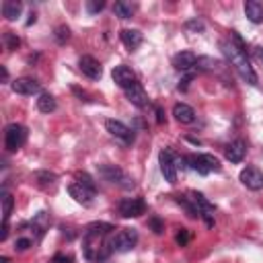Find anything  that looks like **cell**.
Masks as SVG:
<instances>
[{"instance_id":"1","label":"cell","mask_w":263,"mask_h":263,"mask_svg":"<svg viewBox=\"0 0 263 263\" xmlns=\"http://www.w3.org/2000/svg\"><path fill=\"white\" fill-rule=\"evenodd\" d=\"M222 51H224L226 60L230 62V66L240 74L242 80H247L249 84H257V74L251 68V64L247 60L245 45H242V41H240V37L236 33H232V39L222 41Z\"/></svg>"},{"instance_id":"2","label":"cell","mask_w":263,"mask_h":263,"mask_svg":"<svg viewBox=\"0 0 263 263\" xmlns=\"http://www.w3.org/2000/svg\"><path fill=\"white\" fill-rule=\"evenodd\" d=\"M99 173H101V177H105V181H109L113 185H119L123 189L134 187V179L123 168H119L117 164H101L99 166Z\"/></svg>"},{"instance_id":"3","label":"cell","mask_w":263,"mask_h":263,"mask_svg":"<svg viewBox=\"0 0 263 263\" xmlns=\"http://www.w3.org/2000/svg\"><path fill=\"white\" fill-rule=\"evenodd\" d=\"M27 142V127L21 123H10L4 129V146L8 152L18 150L23 144Z\"/></svg>"},{"instance_id":"4","label":"cell","mask_w":263,"mask_h":263,"mask_svg":"<svg viewBox=\"0 0 263 263\" xmlns=\"http://www.w3.org/2000/svg\"><path fill=\"white\" fill-rule=\"evenodd\" d=\"M138 242V232L134 228H123L119 230L111 240H109V247L111 251H117V253H127L136 247Z\"/></svg>"},{"instance_id":"5","label":"cell","mask_w":263,"mask_h":263,"mask_svg":"<svg viewBox=\"0 0 263 263\" xmlns=\"http://www.w3.org/2000/svg\"><path fill=\"white\" fill-rule=\"evenodd\" d=\"M158 162H160V173H162V177H164L171 185L177 183V160H175V154H173L171 150H160Z\"/></svg>"},{"instance_id":"6","label":"cell","mask_w":263,"mask_h":263,"mask_svg":"<svg viewBox=\"0 0 263 263\" xmlns=\"http://www.w3.org/2000/svg\"><path fill=\"white\" fill-rule=\"evenodd\" d=\"M146 212V203L142 197H125L119 201V214L123 218H138Z\"/></svg>"},{"instance_id":"7","label":"cell","mask_w":263,"mask_h":263,"mask_svg":"<svg viewBox=\"0 0 263 263\" xmlns=\"http://www.w3.org/2000/svg\"><path fill=\"white\" fill-rule=\"evenodd\" d=\"M189 199H191V201L195 203V208L199 210V216L205 218L208 226H212V224H214V220H212V216H214V203L208 201V197H205L203 193H199V191H189Z\"/></svg>"},{"instance_id":"8","label":"cell","mask_w":263,"mask_h":263,"mask_svg":"<svg viewBox=\"0 0 263 263\" xmlns=\"http://www.w3.org/2000/svg\"><path fill=\"white\" fill-rule=\"evenodd\" d=\"M240 183L247 187V189H253V191H259L263 187V173L257 168V166H247L240 171Z\"/></svg>"},{"instance_id":"9","label":"cell","mask_w":263,"mask_h":263,"mask_svg":"<svg viewBox=\"0 0 263 263\" xmlns=\"http://www.w3.org/2000/svg\"><path fill=\"white\" fill-rule=\"evenodd\" d=\"M105 127H107V132H109L113 138H119V140L125 142V144H129V142L134 140V132H132L125 123H121L119 119H107V121H105Z\"/></svg>"},{"instance_id":"10","label":"cell","mask_w":263,"mask_h":263,"mask_svg":"<svg viewBox=\"0 0 263 263\" xmlns=\"http://www.w3.org/2000/svg\"><path fill=\"white\" fill-rule=\"evenodd\" d=\"M111 76H113V82H115L117 86H121L123 90H125V88H129V86L136 82V74H134V72H132V68H127L125 64L115 66V68H113V72H111Z\"/></svg>"},{"instance_id":"11","label":"cell","mask_w":263,"mask_h":263,"mask_svg":"<svg viewBox=\"0 0 263 263\" xmlns=\"http://www.w3.org/2000/svg\"><path fill=\"white\" fill-rule=\"evenodd\" d=\"M12 90L16 92V95H25V97H33V95H37V92H41V86H39V82L35 80V78H16L14 82H12Z\"/></svg>"},{"instance_id":"12","label":"cell","mask_w":263,"mask_h":263,"mask_svg":"<svg viewBox=\"0 0 263 263\" xmlns=\"http://www.w3.org/2000/svg\"><path fill=\"white\" fill-rule=\"evenodd\" d=\"M78 66H80V72H82L84 76L92 78V80H99V78L103 76V68H101V64H99L92 55H82L80 62H78Z\"/></svg>"},{"instance_id":"13","label":"cell","mask_w":263,"mask_h":263,"mask_svg":"<svg viewBox=\"0 0 263 263\" xmlns=\"http://www.w3.org/2000/svg\"><path fill=\"white\" fill-rule=\"evenodd\" d=\"M68 193H70L78 203H82V205H90V203H92V197H95V191L88 189V187L82 185V183H72V185L68 187Z\"/></svg>"},{"instance_id":"14","label":"cell","mask_w":263,"mask_h":263,"mask_svg":"<svg viewBox=\"0 0 263 263\" xmlns=\"http://www.w3.org/2000/svg\"><path fill=\"white\" fill-rule=\"evenodd\" d=\"M125 97H127V101L132 103V105H136V107H146L148 105V95H146V90H144V86L136 80L129 88H125Z\"/></svg>"},{"instance_id":"15","label":"cell","mask_w":263,"mask_h":263,"mask_svg":"<svg viewBox=\"0 0 263 263\" xmlns=\"http://www.w3.org/2000/svg\"><path fill=\"white\" fill-rule=\"evenodd\" d=\"M195 64H197V58H195L193 51H179V53L173 58V66H175L177 70H181V72L191 70Z\"/></svg>"},{"instance_id":"16","label":"cell","mask_w":263,"mask_h":263,"mask_svg":"<svg viewBox=\"0 0 263 263\" xmlns=\"http://www.w3.org/2000/svg\"><path fill=\"white\" fill-rule=\"evenodd\" d=\"M173 115H175V119L179 123H193L195 121V111L187 103H177L173 107Z\"/></svg>"},{"instance_id":"17","label":"cell","mask_w":263,"mask_h":263,"mask_svg":"<svg viewBox=\"0 0 263 263\" xmlns=\"http://www.w3.org/2000/svg\"><path fill=\"white\" fill-rule=\"evenodd\" d=\"M245 152H247V144L245 140H234L226 146V158L230 162H240L245 158Z\"/></svg>"},{"instance_id":"18","label":"cell","mask_w":263,"mask_h":263,"mask_svg":"<svg viewBox=\"0 0 263 263\" xmlns=\"http://www.w3.org/2000/svg\"><path fill=\"white\" fill-rule=\"evenodd\" d=\"M245 14L251 23H263V4L257 0H247L245 2Z\"/></svg>"},{"instance_id":"19","label":"cell","mask_w":263,"mask_h":263,"mask_svg":"<svg viewBox=\"0 0 263 263\" xmlns=\"http://www.w3.org/2000/svg\"><path fill=\"white\" fill-rule=\"evenodd\" d=\"M119 37H121V41L127 49H136L142 43V33L138 29H121Z\"/></svg>"},{"instance_id":"20","label":"cell","mask_w":263,"mask_h":263,"mask_svg":"<svg viewBox=\"0 0 263 263\" xmlns=\"http://www.w3.org/2000/svg\"><path fill=\"white\" fill-rule=\"evenodd\" d=\"M21 10H23V4L16 2V0H6L2 4V14L8 18V21H16L21 16Z\"/></svg>"},{"instance_id":"21","label":"cell","mask_w":263,"mask_h":263,"mask_svg":"<svg viewBox=\"0 0 263 263\" xmlns=\"http://www.w3.org/2000/svg\"><path fill=\"white\" fill-rule=\"evenodd\" d=\"M185 160L189 162V168L197 171L199 175H208V173H210V168H208V164H205V160H203V154H189Z\"/></svg>"},{"instance_id":"22","label":"cell","mask_w":263,"mask_h":263,"mask_svg":"<svg viewBox=\"0 0 263 263\" xmlns=\"http://www.w3.org/2000/svg\"><path fill=\"white\" fill-rule=\"evenodd\" d=\"M55 99L49 95V92H41L39 95V99H37V109L41 111V113H51V111H55Z\"/></svg>"},{"instance_id":"23","label":"cell","mask_w":263,"mask_h":263,"mask_svg":"<svg viewBox=\"0 0 263 263\" xmlns=\"http://www.w3.org/2000/svg\"><path fill=\"white\" fill-rule=\"evenodd\" d=\"M113 12H115L119 18H132V16H134V6H132L129 2L119 0V2L113 4Z\"/></svg>"},{"instance_id":"24","label":"cell","mask_w":263,"mask_h":263,"mask_svg":"<svg viewBox=\"0 0 263 263\" xmlns=\"http://www.w3.org/2000/svg\"><path fill=\"white\" fill-rule=\"evenodd\" d=\"M12 205H14L12 195H10L8 191H2V218H4V220H8V216H10V212H12Z\"/></svg>"},{"instance_id":"25","label":"cell","mask_w":263,"mask_h":263,"mask_svg":"<svg viewBox=\"0 0 263 263\" xmlns=\"http://www.w3.org/2000/svg\"><path fill=\"white\" fill-rule=\"evenodd\" d=\"M55 175L53 173H47V171H39L37 173V181H39V185L41 187H51V185H55Z\"/></svg>"},{"instance_id":"26","label":"cell","mask_w":263,"mask_h":263,"mask_svg":"<svg viewBox=\"0 0 263 263\" xmlns=\"http://www.w3.org/2000/svg\"><path fill=\"white\" fill-rule=\"evenodd\" d=\"M33 228L37 230L39 236L45 232V228H47V216H45V212H39V214L33 218Z\"/></svg>"},{"instance_id":"27","label":"cell","mask_w":263,"mask_h":263,"mask_svg":"<svg viewBox=\"0 0 263 263\" xmlns=\"http://www.w3.org/2000/svg\"><path fill=\"white\" fill-rule=\"evenodd\" d=\"M4 41H6V49H8V51H14V49L18 47V43H21L18 37H16L14 33H10V31L4 33Z\"/></svg>"},{"instance_id":"28","label":"cell","mask_w":263,"mask_h":263,"mask_svg":"<svg viewBox=\"0 0 263 263\" xmlns=\"http://www.w3.org/2000/svg\"><path fill=\"white\" fill-rule=\"evenodd\" d=\"M195 66H199V68H203V70H216L220 64L216 62V60H212V58H197V64Z\"/></svg>"},{"instance_id":"29","label":"cell","mask_w":263,"mask_h":263,"mask_svg":"<svg viewBox=\"0 0 263 263\" xmlns=\"http://www.w3.org/2000/svg\"><path fill=\"white\" fill-rule=\"evenodd\" d=\"M203 160H205V164H208V168L210 171H220L222 168V164H220V160L216 158V156H212V154H203Z\"/></svg>"},{"instance_id":"30","label":"cell","mask_w":263,"mask_h":263,"mask_svg":"<svg viewBox=\"0 0 263 263\" xmlns=\"http://www.w3.org/2000/svg\"><path fill=\"white\" fill-rule=\"evenodd\" d=\"M105 8V2L103 0H90V2H86V10L90 12V14H97V12H101Z\"/></svg>"},{"instance_id":"31","label":"cell","mask_w":263,"mask_h":263,"mask_svg":"<svg viewBox=\"0 0 263 263\" xmlns=\"http://www.w3.org/2000/svg\"><path fill=\"white\" fill-rule=\"evenodd\" d=\"M185 29H187V31H193V33H201V31H203V23L197 21V18H193V21H187V23H185Z\"/></svg>"},{"instance_id":"32","label":"cell","mask_w":263,"mask_h":263,"mask_svg":"<svg viewBox=\"0 0 263 263\" xmlns=\"http://www.w3.org/2000/svg\"><path fill=\"white\" fill-rule=\"evenodd\" d=\"M148 224H150V228L154 230V234H162V230H164V226H162V222H160V218H156V216H152V218L148 220Z\"/></svg>"},{"instance_id":"33","label":"cell","mask_w":263,"mask_h":263,"mask_svg":"<svg viewBox=\"0 0 263 263\" xmlns=\"http://www.w3.org/2000/svg\"><path fill=\"white\" fill-rule=\"evenodd\" d=\"M76 177H78V183H82V185H86L88 189H92V191H97V189H95V183H92V179H90V177H88L86 173H78Z\"/></svg>"},{"instance_id":"34","label":"cell","mask_w":263,"mask_h":263,"mask_svg":"<svg viewBox=\"0 0 263 263\" xmlns=\"http://www.w3.org/2000/svg\"><path fill=\"white\" fill-rule=\"evenodd\" d=\"M177 242H179V245H187V242H189V232H187L185 228H181V230L177 232Z\"/></svg>"},{"instance_id":"35","label":"cell","mask_w":263,"mask_h":263,"mask_svg":"<svg viewBox=\"0 0 263 263\" xmlns=\"http://www.w3.org/2000/svg\"><path fill=\"white\" fill-rule=\"evenodd\" d=\"M31 247V240L29 238H18L16 242H14V249H18V251H27Z\"/></svg>"},{"instance_id":"36","label":"cell","mask_w":263,"mask_h":263,"mask_svg":"<svg viewBox=\"0 0 263 263\" xmlns=\"http://www.w3.org/2000/svg\"><path fill=\"white\" fill-rule=\"evenodd\" d=\"M49 263H72V257H70V255H62V253H58Z\"/></svg>"},{"instance_id":"37","label":"cell","mask_w":263,"mask_h":263,"mask_svg":"<svg viewBox=\"0 0 263 263\" xmlns=\"http://www.w3.org/2000/svg\"><path fill=\"white\" fill-rule=\"evenodd\" d=\"M68 35H70V29L68 27H58V41L62 43L64 39H68Z\"/></svg>"},{"instance_id":"38","label":"cell","mask_w":263,"mask_h":263,"mask_svg":"<svg viewBox=\"0 0 263 263\" xmlns=\"http://www.w3.org/2000/svg\"><path fill=\"white\" fill-rule=\"evenodd\" d=\"M6 236H8V220H4V222H2V232H0V240H6Z\"/></svg>"},{"instance_id":"39","label":"cell","mask_w":263,"mask_h":263,"mask_svg":"<svg viewBox=\"0 0 263 263\" xmlns=\"http://www.w3.org/2000/svg\"><path fill=\"white\" fill-rule=\"evenodd\" d=\"M255 55H257L259 62H263V47H257V49H255Z\"/></svg>"},{"instance_id":"40","label":"cell","mask_w":263,"mask_h":263,"mask_svg":"<svg viewBox=\"0 0 263 263\" xmlns=\"http://www.w3.org/2000/svg\"><path fill=\"white\" fill-rule=\"evenodd\" d=\"M2 78H4V80H8V70H6L4 66H2Z\"/></svg>"},{"instance_id":"41","label":"cell","mask_w":263,"mask_h":263,"mask_svg":"<svg viewBox=\"0 0 263 263\" xmlns=\"http://www.w3.org/2000/svg\"><path fill=\"white\" fill-rule=\"evenodd\" d=\"M0 263H10V259L8 257H0Z\"/></svg>"}]
</instances>
